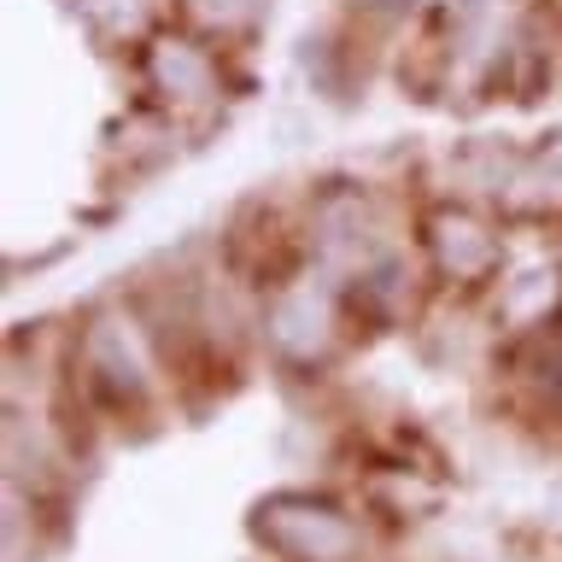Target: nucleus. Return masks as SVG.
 <instances>
[{
  "instance_id": "f257e3e1",
  "label": "nucleus",
  "mask_w": 562,
  "mask_h": 562,
  "mask_svg": "<svg viewBox=\"0 0 562 562\" xmlns=\"http://www.w3.org/2000/svg\"><path fill=\"white\" fill-rule=\"evenodd\" d=\"M252 527L258 551H270L281 562H358L363 557V527L351 509L316 492H270L252 504Z\"/></svg>"
},
{
  "instance_id": "f03ea898",
  "label": "nucleus",
  "mask_w": 562,
  "mask_h": 562,
  "mask_svg": "<svg viewBox=\"0 0 562 562\" xmlns=\"http://www.w3.org/2000/svg\"><path fill=\"white\" fill-rule=\"evenodd\" d=\"M263 346L281 369H323L346 340V316H340V293L323 276H299L281 281L263 305Z\"/></svg>"
},
{
  "instance_id": "7ed1b4c3",
  "label": "nucleus",
  "mask_w": 562,
  "mask_h": 562,
  "mask_svg": "<svg viewBox=\"0 0 562 562\" xmlns=\"http://www.w3.org/2000/svg\"><path fill=\"white\" fill-rule=\"evenodd\" d=\"M77 369H82V386L105 404V411H117V416L147 411L153 351L140 340V323H130V316H117V311L88 316V328L77 340Z\"/></svg>"
},
{
  "instance_id": "20e7f679",
  "label": "nucleus",
  "mask_w": 562,
  "mask_h": 562,
  "mask_svg": "<svg viewBox=\"0 0 562 562\" xmlns=\"http://www.w3.org/2000/svg\"><path fill=\"white\" fill-rule=\"evenodd\" d=\"M311 246L323 252V263L334 270H351L363 276L369 263L386 258V235H381V211L363 188L351 182H334L328 193H316L311 205Z\"/></svg>"
},
{
  "instance_id": "39448f33",
  "label": "nucleus",
  "mask_w": 562,
  "mask_h": 562,
  "mask_svg": "<svg viewBox=\"0 0 562 562\" xmlns=\"http://www.w3.org/2000/svg\"><path fill=\"white\" fill-rule=\"evenodd\" d=\"M428 263L451 288H486L504 270V240L474 205H439L428 217Z\"/></svg>"
},
{
  "instance_id": "423d86ee",
  "label": "nucleus",
  "mask_w": 562,
  "mask_h": 562,
  "mask_svg": "<svg viewBox=\"0 0 562 562\" xmlns=\"http://www.w3.org/2000/svg\"><path fill=\"white\" fill-rule=\"evenodd\" d=\"M147 77H153L158 94L170 105H182V112H200V105L217 100V65H211V53L193 47V42H158L153 59H147Z\"/></svg>"
},
{
  "instance_id": "0eeeda50",
  "label": "nucleus",
  "mask_w": 562,
  "mask_h": 562,
  "mask_svg": "<svg viewBox=\"0 0 562 562\" xmlns=\"http://www.w3.org/2000/svg\"><path fill=\"white\" fill-rule=\"evenodd\" d=\"M521 381H527V393H533L539 411L562 416V334H551V340H539L533 351H527Z\"/></svg>"
},
{
  "instance_id": "6e6552de",
  "label": "nucleus",
  "mask_w": 562,
  "mask_h": 562,
  "mask_svg": "<svg viewBox=\"0 0 562 562\" xmlns=\"http://www.w3.org/2000/svg\"><path fill=\"white\" fill-rule=\"evenodd\" d=\"M193 24H205V30H217V35H246V30H258L263 18H270L276 0H182Z\"/></svg>"
},
{
  "instance_id": "1a4fd4ad",
  "label": "nucleus",
  "mask_w": 562,
  "mask_h": 562,
  "mask_svg": "<svg viewBox=\"0 0 562 562\" xmlns=\"http://www.w3.org/2000/svg\"><path fill=\"white\" fill-rule=\"evenodd\" d=\"M557 293H562V276L557 270H533V276H521V281H504V305H509V316H551V305H557Z\"/></svg>"
},
{
  "instance_id": "9d476101",
  "label": "nucleus",
  "mask_w": 562,
  "mask_h": 562,
  "mask_svg": "<svg viewBox=\"0 0 562 562\" xmlns=\"http://www.w3.org/2000/svg\"><path fill=\"white\" fill-rule=\"evenodd\" d=\"M77 12L100 35H135L140 24H147V7H140V0H77Z\"/></svg>"
},
{
  "instance_id": "9b49d317",
  "label": "nucleus",
  "mask_w": 562,
  "mask_h": 562,
  "mask_svg": "<svg viewBox=\"0 0 562 562\" xmlns=\"http://www.w3.org/2000/svg\"><path fill=\"white\" fill-rule=\"evenodd\" d=\"M544 516H551V521L562 527V481H557L551 492H544Z\"/></svg>"
}]
</instances>
